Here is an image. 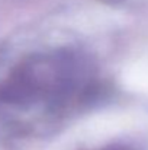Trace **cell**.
I'll list each match as a JSON object with an SVG mask.
<instances>
[{"mask_svg": "<svg viewBox=\"0 0 148 150\" xmlns=\"http://www.w3.org/2000/svg\"><path fill=\"white\" fill-rule=\"evenodd\" d=\"M107 150H128V149H125V147H113V149H107Z\"/></svg>", "mask_w": 148, "mask_h": 150, "instance_id": "obj_1", "label": "cell"}]
</instances>
